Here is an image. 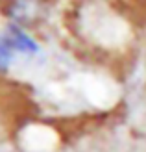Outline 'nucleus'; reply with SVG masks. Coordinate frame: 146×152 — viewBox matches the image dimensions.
Listing matches in <instances>:
<instances>
[{
  "mask_svg": "<svg viewBox=\"0 0 146 152\" xmlns=\"http://www.w3.org/2000/svg\"><path fill=\"white\" fill-rule=\"evenodd\" d=\"M0 39L6 43V47L11 52L28 54V56H33V54L39 52V45H37V41L32 39V37H30L22 28H19L17 24H11L6 30L4 37H0Z\"/></svg>",
  "mask_w": 146,
  "mask_h": 152,
  "instance_id": "f257e3e1",
  "label": "nucleus"
},
{
  "mask_svg": "<svg viewBox=\"0 0 146 152\" xmlns=\"http://www.w3.org/2000/svg\"><path fill=\"white\" fill-rule=\"evenodd\" d=\"M11 59H13V52L6 47V43L0 39V72H6L11 65Z\"/></svg>",
  "mask_w": 146,
  "mask_h": 152,
  "instance_id": "f03ea898",
  "label": "nucleus"
}]
</instances>
